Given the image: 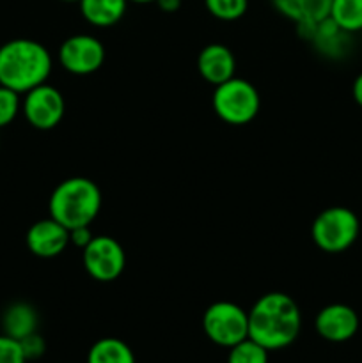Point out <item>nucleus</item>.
Returning a JSON list of instances; mask_svg holds the SVG:
<instances>
[{"label":"nucleus","instance_id":"f257e3e1","mask_svg":"<svg viewBox=\"0 0 362 363\" xmlns=\"http://www.w3.org/2000/svg\"><path fill=\"white\" fill-rule=\"evenodd\" d=\"M302 328L297 301L284 293H266L248 311V339L266 351L291 346Z\"/></svg>","mask_w":362,"mask_h":363},{"label":"nucleus","instance_id":"f03ea898","mask_svg":"<svg viewBox=\"0 0 362 363\" xmlns=\"http://www.w3.org/2000/svg\"><path fill=\"white\" fill-rule=\"evenodd\" d=\"M52 69V53L35 39L18 38L0 46V85L18 94L46 84Z\"/></svg>","mask_w":362,"mask_h":363},{"label":"nucleus","instance_id":"7ed1b4c3","mask_svg":"<svg viewBox=\"0 0 362 363\" xmlns=\"http://www.w3.org/2000/svg\"><path fill=\"white\" fill-rule=\"evenodd\" d=\"M102 209V191L87 177H70L53 188L48 213L66 229L91 227Z\"/></svg>","mask_w":362,"mask_h":363},{"label":"nucleus","instance_id":"20e7f679","mask_svg":"<svg viewBox=\"0 0 362 363\" xmlns=\"http://www.w3.org/2000/svg\"><path fill=\"white\" fill-rule=\"evenodd\" d=\"M361 234V220L344 206L327 208L312 220L311 238L327 254H341L355 245Z\"/></svg>","mask_w":362,"mask_h":363},{"label":"nucleus","instance_id":"39448f33","mask_svg":"<svg viewBox=\"0 0 362 363\" xmlns=\"http://www.w3.org/2000/svg\"><path fill=\"white\" fill-rule=\"evenodd\" d=\"M213 110L227 124L241 126L256 119L261 106L258 89L245 78L233 77L216 85L212 98Z\"/></svg>","mask_w":362,"mask_h":363},{"label":"nucleus","instance_id":"423d86ee","mask_svg":"<svg viewBox=\"0 0 362 363\" xmlns=\"http://www.w3.org/2000/svg\"><path fill=\"white\" fill-rule=\"evenodd\" d=\"M202 332L220 347L248 339V312L233 301H215L202 314Z\"/></svg>","mask_w":362,"mask_h":363},{"label":"nucleus","instance_id":"0eeeda50","mask_svg":"<svg viewBox=\"0 0 362 363\" xmlns=\"http://www.w3.org/2000/svg\"><path fill=\"white\" fill-rule=\"evenodd\" d=\"M82 262L91 279L112 282L119 279L126 266V254L117 240L110 236H94L82 250Z\"/></svg>","mask_w":362,"mask_h":363},{"label":"nucleus","instance_id":"6e6552de","mask_svg":"<svg viewBox=\"0 0 362 363\" xmlns=\"http://www.w3.org/2000/svg\"><path fill=\"white\" fill-rule=\"evenodd\" d=\"M21 112L32 128L48 131L62 121L66 101L59 89L50 84H41L25 92L21 99Z\"/></svg>","mask_w":362,"mask_h":363},{"label":"nucleus","instance_id":"1a4fd4ad","mask_svg":"<svg viewBox=\"0 0 362 363\" xmlns=\"http://www.w3.org/2000/svg\"><path fill=\"white\" fill-rule=\"evenodd\" d=\"M59 64L71 74L85 77L92 74L105 62V46L91 34H75L60 45Z\"/></svg>","mask_w":362,"mask_h":363},{"label":"nucleus","instance_id":"9d476101","mask_svg":"<svg viewBox=\"0 0 362 363\" xmlns=\"http://www.w3.org/2000/svg\"><path fill=\"white\" fill-rule=\"evenodd\" d=\"M358 314L344 303H330L318 312L314 319V330L322 339L341 344L353 339L358 332Z\"/></svg>","mask_w":362,"mask_h":363},{"label":"nucleus","instance_id":"9b49d317","mask_svg":"<svg viewBox=\"0 0 362 363\" xmlns=\"http://www.w3.org/2000/svg\"><path fill=\"white\" fill-rule=\"evenodd\" d=\"M25 243H27L28 252L35 257L53 259L62 254L71 245L70 229L48 216V218L38 220L28 227Z\"/></svg>","mask_w":362,"mask_h":363},{"label":"nucleus","instance_id":"f8f14e48","mask_svg":"<svg viewBox=\"0 0 362 363\" xmlns=\"http://www.w3.org/2000/svg\"><path fill=\"white\" fill-rule=\"evenodd\" d=\"M197 71L202 80L216 87L234 77V71H236L234 53L226 45L212 43L199 52Z\"/></svg>","mask_w":362,"mask_h":363},{"label":"nucleus","instance_id":"ddd939ff","mask_svg":"<svg viewBox=\"0 0 362 363\" xmlns=\"http://www.w3.org/2000/svg\"><path fill=\"white\" fill-rule=\"evenodd\" d=\"M351 34L334 23L330 18H325L319 23L314 25V28L309 34L307 41L314 45V48L327 59H343L351 46Z\"/></svg>","mask_w":362,"mask_h":363},{"label":"nucleus","instance_id":"4468645a","mask_svg":"<svg viewBox=\"0 0 362 363\" xmlns=\"http://www.w3.org/2000/svg\"><path fill=\"white\" fill-rule=\"evenodd\" d=\"M273 9L295 25H316L329 18L332 0H270Z\"/></svg>","mask_w":362,"mask_h":363},{"label":"nucleus","instance_id":"2eb2a0df","mask_svg":"<svg viewBox=\"0 0 362 363\" xmlns=\"http://www.w3.org/2000/svg\"><path fill=\"white\" fill-rule=\"evenodd\" d=\"M39 315L31 303L16 301L11 303L2 314V330L4 335L11 339L21 340L25 337L38 332Z\"/></svg>","mask_w":362,"mask_h":363},{"label":"nucleus","instance_id":"dca6fc26","mask_svg":"<svg viewBox=\"0 0 362 363\" xmlns=\"http://www.w3.org/2000/svg\"><path fill=\"white\" fill-rule=\"evenodd\" d=\"M80 13L87 23L106 28L123 20L128 0H80Z\"/></svg>","mask_w":362,"mask_h":363},{"label":"nucleus","instance_id":"f3484780","mask_svg":"<svg viewBox=\"0 0 362 363\" xmlns=\"http://www.w3.org/2000/svg\"><path fill=\"white\" fill-rule=\"evenodd\" d=\"M87 363H135V354L124 340L105 337L92 344Z\"/></svg>","mask_w":362,"mask_h":363},{"label":"nucleus","instance_id":"a211bd4d","mask_svg":"<svg viewBox=\"0 0 362 363\" xmlns=\"http://www.w3.org/2000/svg\"><path fill=\"white\" fill-rule=\"evenodd\" d=\"M329 18L348 34H357L362 30V0H332Z\"/></svg>","mask_w":362,"mask_h":363},{"label":"nucleus","instance_id":"6ab92c4d","mask_svg":"<svg viewBox=\"0 0 362 363\" xmlns=\"http://www.w3.org/2000/svg\"><path fill=\"white\" fill-rule=\"evenodd\" d=\"M227 363H268V351L252 339H245L229 347Z\"/></svg>","mask_w":362,"mask_h":363},{"label":"nucleus","instance_id":"aec40b11","mask_svg":"<svg viewBox=\"0 0 362 363\" xmlns=\"http://www.w3.org/2000/svg\"><path fill=\"white\" fill-rule=\"evenodd\" d=\"M204 6L216 20L234 21L247 13L248 0H204Z\"/></svg>","mask_w":362,"mask_h":363},{"label":"nucleus","instance_id":"412c9836","mask_svg":"<svg viewBox=\"0 0 362 363\" xmlns=\"http://www.w3.org/2000/svg\"><path fill=\"white\" fill-rule=\"evenodd\" d=\"M21 94L0 85V128H6L16 119L21 110Z\"/></svg>","mask_w":362,"mask_h":363},{"label":"nucleus","instance_id":"4be33fe9","mask_svg":"<svg viewBox=\"0 0 362 363\" xmlns=\"http://www.w3.org/2000/svg\"><path fill=\"white\" fill-rule=\"evenodd\" d=\"M0 363H27L20 340L0 335Z\"/></svg>","mask_w":362,"mask_h":363},{"label":"nucleus","instance_id":"5701e85b","mask_svg":"<svg viewBox=\"0 0 362 363\" xmlns=\"http://www.w3.org/2000/svg\"><path fill=\"white\" fill-rule=\"evenodd\" d=\"M20 344H21V350H23V354H25V358H27V362L38 360V358H41L43 354H45L46 344L38 332L32 333V335H28V337H25V339H21Z\"/></svg>","mask_w":362,"mask_h":363},{"label":"nucleus","instance_id":"b1692460","mask_svg":"<svg viewBox=\"0 0 362 363\" xmlns=\"http://www.w3.org/2000/svg\"><path fill=\"white\" fill-rule=\"evenodd\" d=\"M92 238L94 236H92V233H91V227H77V229L70 230L71 245L82 248V250H84V248L91 243Z\"/></svg>","mask_w":362,"mask_h":363},{"label":"nucleus","instance_id":"393cba45","mask_svg":"<svg viewBox=\"0 0 362 363\" xmlns=\"http://www.w3.org/2000/svg\"><path fill=\"white\" fill-rule=\"evenodd\" d=\"M351 96H353L355 103L362 108V71L355 77L353 85H351Z\"/></svg>","mask_w":362,"mask_h":363},{"label":"nucleus","instance_id":"a878e982","mask_svg":"<svg viewBox=\"0 0 362 363\" xmlns=\"http://www.w3.org/2000/svg\"><path fill=\"white\" fill-rule=\"evenodd\" d=\"M183 0H156V6L163 11V13H176L181 7Z\"/></svg>","mask_w":362,"mask_h":363},{"label":"nucleus","instance_id":"bb28decb","mask_svg":"<svg viewBox=\"0 0 362 363\" xmlns=\"http://www.w3.org/2000/svg\"><path fill=\"white\" fill-rule=\"evenodd\" d=\"M128 2H133V4H151V2H156V0H128Z\"/></svg>","mask_w":362,"mask_h":363},{"label":"nucleus","instance_id":"cd10ccee","mask_svg":"<svg viewBox=\"0 0 362 363\" xmlns=\"http://www.w3.org/2000/svg\"><path fill=\"white\" fill-rule=\"evenodd\" d=\"M64 2H80V0H64Z\"/></svg>","mask_w":362,"mask_h":363}]
</instances>
